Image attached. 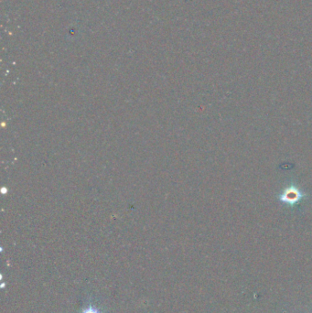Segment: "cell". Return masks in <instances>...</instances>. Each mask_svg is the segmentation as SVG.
Instances as JSON below:
<instances>
[{
	"label": "cell",
	"mask_w": 312,
	"mask_h": 313,
	"mask_svg": "<svg viewBox=\"0 0 312 313\" xmlns=\"http://www.w3.org/2000/svg\"><path fill=\"white\" fill-rule=\"evenodd\" d=\"M307 197V193L298 186L295 184H290L282 189V191L277 195V199L281 204L293 208L305 200Z\"/></svg>",
	"instance_id": "6da1fadb"
},
{
	"label": "cell",
	"mask_w": 312,
	"mask_h": 313,
	"mask_svg": "<svg viewBox=\"0 0 312 313\" xmlns=\"http://www.w3.org/2000/svg\"><path fill=\"white\" fill-rule=\"evenodd\" d=\"M81 313H103L102 311H100L99 309H97L96 307L95 306H88L84 309L82 310Z\"/></svg>",
	"instance_id": "7a4b0ae2"
}]
</instances>
